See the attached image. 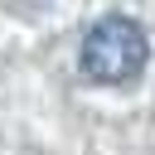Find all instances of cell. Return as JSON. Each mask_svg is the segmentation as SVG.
Segmentation results:
<instances>
[{"mask_svg":"<svg viewBox=\"0 0 155 155\" xmlns=\"http://www.w3.org/2000/svg\"><path fill=\"white\" fill-rule=\"evenodd\" d=\"M78 63L92 82H107V87H121V82H136L150 63V39L145 29L131 19V15H102L87 34H82V48H78Z\"/></svg>","mask_w":155,"mask_h":155,"instance_id":"6da1fadb","label":"cell"}]
</instances>
